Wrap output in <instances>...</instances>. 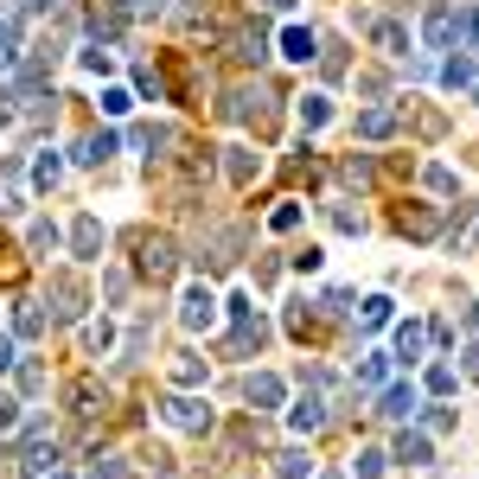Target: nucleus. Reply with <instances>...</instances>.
Listing matches in <instances>:
<instances>
[{"label": "nucleus", "mask_w": 479, "mask_h": 479, "mask_svg": "<svg viewBox=\"0 0 479 479\" xmlns=\"http://www.w3.org/2000/svg\"><path fill=\"white\" fill-rule=\"evenodd\" d=\"M326 115H332V109H326V96H307V103H301V128H307V134H313V128H326Z\"/></svg>", "instance_id": "obj_19"}, {"label": "nucleus", "mask_w": 479, "mask_h": 479, "mask_svg": "<svg viewBox=\"0 0 479 479\" xmlns=\"http://www.w3.org/2000/svg\"><path fill=\"white\" fill-rule=\"evenodd\" d=\"M396 460H409V466H429V435H422V429H402Z\"/></svg>", "instance_id": "obj_9"}, {"label": "nucleus", "mask_w": 479, "mask_h": 479, "mask_svg": "<svg viewBox=\"0 0 479 479\" xmlns=\"http://www.w3.org/2000/svg\"><path fill=\"white\" fill-rule=\"evenodd\" d=\"M262 7H276V14H288V7H294V0H262Z\"/></svg>", "instance_id": "obj_35"}, {"label": "nucleus", "mask_w": 479, "mask_h": 479, "mask_svg": "<svg viewBox=\"0 0 479 479\" xmlns=\"http://www.w3.org/2000/svg\"><path fill=\"white\" fill-rule=\"evenodd\" d=\"M14 326H20V332L32 339V332H45V313H39L32 301H20V313H14Z\"/></svg>", "instance_id": "obj_21"}, {"label": "nucleus", "mask_w": 479, "mask_h": 479, "mask_svg": "<svg viewBox=\"0 0 479 479\" xmlns=\"http://www.w3.org/2000/svg\"><path fill=\"white\" fill-rule=\"evenodd\" d=\"M422 39H429L435 51H447L454 39H466V7H435L429 26H422Z\"/></svg>", "instance_id": "obj_1"}, {"label": "nucleus", "mask_w": 479, "mask_h": 479, "mask_svg": "<svg viewBox=\"0 0 479 479\" xmlns=\"http://www.w3.org/2000/svg\"><path fill=\"white\" fill-rule=\"evenodd\" d=\"M71 409H77V416H96V384H77L71 390Z\"/></svg>", "instance_id": "obj_24"}, {"label": "nucleus", "mask_w": 479, "mask_h": 479, "mask_svg": "<svg viewBox=\"0 0 479 479\" xmlns=\"http://www.w3.org/2000/svg\"><path fill=\"white\" fill-rule=\"evenodd\" d=\"M26 243H32V249H58V224H45V218H39V224L26 230Z\"/></svg>", "instance_id": "obj_23"}, {"label": "nucleus", "mask_w": 479, "mask_h": 479, "mask_svg": "<svg viewBox=\"0 0 479 479\" xmlns=\"http://www.w3.org/2000/svg\"><path fill=\"white\" fill-rule=\"evenodd\" d=\"M288 422H294V435H313V429L326 422V409H320V402L307 396V402H294V409H288Z\"/></svg>", "instance_id": "obj_14"}, {"label": "nucleus", "mask_w": 479, "mask_h": 479, "mask_svg": "<svg viewBox=\"0 0 479 479\" xmlns=\"http://www.w3.org/2000/svg\"><path fill=\"white\" fill-rule=\"evenodd\" d=\"M429 390H435V396H454V371L435 365V371H429Z\"/></svg>", "instance_id": "obj_26"}, {"label": "nucleus", "mask_w": 479, "mask_h": 479, "mask_svg": "<svg viewBox=\"0 0 479 479\" xmlns=\"http://www.w3.org/2000/svg\"><path fill=\"white\" fill-rule=\"evenodd\" d=\"M384 320H390V301H384V294H371V301L358 307V326H384Z\"/></svg>", "instance_id": "obj_20"}, {"label": "nucleus", "mask_w": 479, "mask_h": 479, "mask_svg": "<svg viewBox=\"0 0 479 479\" xmlns=\"http://www.w3.org/2000/svg\"><path fill=\"white\" fill-rule=\"evenodd\" d=\"M14 365H20V358H14V339L0 332V371H14Z\"/></svg>", "instance_id": "obj_32"}, {"label": "nucleus", "mask_w": 479, "mask_h": 479, "mask_svg": "<svg viewBox=\"0 0 479 479\" xmlns=\"http://www.w3.org/2000/svg\"><path fill=\"white\" fill-rule=\"evenodd\" d=\"M243 396H249L256 409H276V402H282V377H268V371H256V377L243 384Z\"/></svg>", "instance_id": "obj_5"}, {"label": "nucleus", "mask_w": 479, "mask_h": 479, "mask_svg": "<svg viewBox=\"0 0 479 479\" xmlns=\"http://www.w3.org/2000/svg\"><path fill=\"white\" fill-rule=\"evenodd\" d=\"M14 51H20V26L7 20V26H0V71H7V64H14Z\"/></svg>", "instance_id": "obj_22"}, {"label": "nucleus", "mask_w": 479, "mask_h": 479, "mask_svg": "<svg viewBox=\"0 0 479 479\" xmlns=\"http://www.w3.org/2000/svg\"><path fill=\"white\" fill-rule=\"evenodd\" d=\"M384 377H390V358H384V352H365V358H358V384H365V390H377Z\"/></svg>", "instance_id": "obj_16"}, {"label": "nucleus", "mask_w": 479, "mask_h": 479, "mask_svg": "<svg viewBox=\"0 0 479 479\" xmlns=\"http://www.w3.org/2000/svg\"><path fill=\"white\" fill-rule=\"evenodd\" d=\"M466 320H473V326H479V307H466Z\"/></svg>", "instance_id": "obj_36"}, {"label": "nucleus", "mask_w": 479, "mask_h": 479, "mask_svg": "<svg viewBox=\"0 0 479 479\" xmlns=\"http://www.w3.org/2000/svg\"><path fill=\"white\" fill-rule=\"evenodd\" d=\"M377 416L409 422V416H416V390H409V384H390V390H384V402H377Z\"/></svg>", "instance_id": "obj_4"}, {"label": "nucleus", "mask_w": 479, "mask_h": 479, "mask_svg": "<svg viewBox=\"0 0 479 479\" xmlns=\"http://www.w3.org/2000/svg\"><path fill=\"white\" fill-rule=\"evenodd\" d=\"M109 154H115V134H109V128H103V134H90V141H84V148H77V167H103V160H109Z\"/></svg>", "instance_id": "obj_10"}, {"label": "nucleus", "mask_w": 479, "mask_h": 479, "mask_svg": "<svg viewBox=\"0 0 479 479\" xmlns=\"http://www.w3.org/2000/svg\"><path fill=\"white\" fill-rule=\"evenodd\" d=\"M256 173V154L249 148H230V179H249Z\"/></svg>", "instance_id": "obj_25"}, {"label": "nucleus", "mask_w": 479, "mask_h": 479, "mask_svg": "<svg viewBox=\"0 0 479 479\" xmlns=\"http://www.w3.org/2000/svg\"><path fill=\"white\" fill-rule=\"evenodd\" d=\"M473 103H479V90H473Z\"/></svg>", "instance_id": "obj_37"}, {"label": "nucleus", "mask_w": 479, "mask_h": 479, "mask_svg": "<svg viewBox=\"0 0 479 479\" xmlns=\"http://www.w3.org/2000/svg\"><path fill=\"white\" fill-rule=\"evenodd\" d=\"M160 416H167L173 429H212V409H204L198 396H167V402H160Z\"/></svg>", "instance_id": "obj_2"}, {"label": "nucleus", "mask_w": 479, "mask_h": 479, "mask_svg": "<svg viewBox=\"0 0 479 479\" xmlns=\"http://www.w3.org/2000/svg\"><path fill=\"white\" fill-rule=\"evenodd\" d=\"M466 377L479 384V346H466Z\"/></svg>", "instance_id": "obj_33"}, {"label": "nucleus", "mask_w": 479, "mask_h": 479, "mask_svg": "<svg viewBox=\"0 0 479 479\" xmlns=\"http://www.w3.org/2000/svg\"><path fill=\"white\" fill-rule=\"evenodd\" d=\"M179 320H185L192 332H198V326H212V320H218V294L204 288V282H198V288H185V307H179Z\"/></svg>", "instance_id": "obj_3"}, {"label": "nucleus", "mask_w": 479, "mask_h": 479, "mask_svg": "<svg viewBox=\"0 0 479 479\" xmlns=\"http://www.w3.org/2000/svg\"><path fill=\"white\" fill-rule=\"evenodd\" d=\"M90 479H122V460H109V454H96V466H90Z\"/></svg>", "instance_id": "obj_27"}, {"label": "nucleus", "mask_w": 479, "mask_h": 479, "mask_svg": "<svg viewBox=\"0 0 479 479\" xmlns=\"http://www.w3.org/2000/svg\"><path fill=\"white\" fill-rule=\"evenodd\" d=\"M71 249H77V256H96V249H103V224H96V218H77V224H71Z\"/></svg>", "instance_id": "obj_8"}, {"label": "nucleus", "mask_w": 479, "mask_h": 479, "mask_svg": "<svg viewBox=\"0 0 479 479\" xmlns=\"http://www.w3.org/2000/svg\"><path fill=\"white\" fill-rule=\"evenodd\" d=\"M276 479H313V460L301 447H288V454H276Z\"/></svg>", "instance_id": "obj_13"}, {"label": "nucleus", "mask_w": 479, "mask_h": 479, "mask_svg": "<svg viewBox=\"0 0 479 479\" xmlns=\"http://www.w3.org/2000/svg\"><path fill=\"white\" fill-rule=\"evenodd\" d=\"M173 377H179V384H198V377H204V365H198V358H179V371H173Z\"/></svg>", "instance_id": "obj_31"}, {"label": "nucleus", "mask_w": 479, "mask_h": 479, "mask_svg": "<svg viewBox=\"0 0 479 479\" xmlns=\"http://www.w3.org/2000/svg\"><path fill=\"white\" fill-rule=\"evenodd\" d=\"M384 460H390L384 447H365V454L352 460V479H384Z\"/></svg>", "instance_id": "obj_18"}, {"label": "nucleus", "mask_w": 479, "mask_h": 479, "mask_svg": "<svg viewBox=\"0 0 479 479\" xmlns=\"http://www.w3.org/2000/svg\"><path fill=\"white\" fill-rule=\"evenodd\" d=\"M371 39H377V45H384L390 58H402V51H409V32H402L396 20H377V26H371Z\"/></svg>", "instance_id": "obj_12"}, {"label": "nucleus", "mask_w": 479, "mask_h": 479, "mask_svg": "<svg viewBox=\"0 0 479 479\" xmlns=\"http://www.w3.org/2000/svg\"><path fill=\"white\" fill-rule=\"evenodd\" d=\"M390 128H396V109H365V115H358V134H365V141H384Z\"/></svg>", "instance_id": "obj_11"}, {"label": "nucleus", "mask_w": 479, "mask_h": 479, "mask_svg": "<svg viewBox=\"0 0 479 479\" xmlns=\"http://www.w3.org/2000/svg\"><path fill=\"white\" fill-rule=\"evenodd\" d=\"M51 479H64V473H51Z\"/></svg>", "instance_id": "obj_38"}, {"label": "nucleus", "mask_w": 479, "mask_h": 479, "mask_svg": "<svg viewBox=\"0 0 479 479\" xmlns=\"http://www.w3.org/2000/svg\"><path fill=\"white\" fill-rule=\"evenodd\" d=\"M141 268H148V276H173V249L154 237V243H141Z\"/></svg>", "instance_id": "obj_15"}, {"label": "nucleus", "mask_w": 479, "mask_h": 479, "mask_svg": "<svg viewBox=\"0 0 479 479\" xmlns=\"http://www.w3.org/2000/svg\"><path fill=\"white\" fill-rule=\"evenodd\" d=\"M429 185H435V192H454V185H460V179H454V173H447V167H429Z\"/></svg>", "instance_id": "obj_30"}, {"label": "nucleus", "mask_w": 479, "mask_h": 479, "mask_svg": "<svg viewBox=\"0 0 479 479\" xmlns=\"http://www.w3.org/2000/svg\"><path fill=\"white\" fill-rule=\"evenodd\" d=\"M422 346H429V332H422L416 320L396 326V358H402V365H416V358H422Z\"/></svg>", "instance_id": "obj_7"}, {"label": "nucleus", "mask_w": 479, "mask_h": 479, "mask_svg": "<svg viewBox=\"0 0 479 479\" xmlns=\"http://www.w3.org/2000/svg\"><path fill=\"white\" fill-rule=\"evenodd\" d=\"M134 14H160V0H134Z\"/></svg>", "instance_id": "obj_34"}, {"label": "nucleus", "mask_w": 479, "mask_h": 479, "mask_svg": "<svg viewBox=\"0 0 479 479\" xmlns=\"http://www.w3.org/2000/svg\"><path fill=\"white\" fill-rule=\"evenodd\" d=\"M58 179H64V160H58V154H39V167H32V185H39V192H51Z\"/></svg>", "instance_id": "obj_17"}, {"label": "nucleus", "mask_w": 479, "mask_h": 479, "mask_svg": "<svg viewBox=\"0 0 479 479\" xmlns=\"http://www.w3.org/2000/svg\"><path fill=\"white\" fill-rule=\"evenodd\" d=\"M282 58H294V64H307V58H320V45H313V32H307V26H288V32H282Z\"/></svg>", "instance_id": "obj_6"}, {"label": "nucleus", "mask_w": 479, "mask_h": 479, "mask_svg": "<svg viewBox=\"0 0 479 479\" xmlns=\"http://www.w3.org/2000/svg\"><path fill=\"white\" fill-rule=\"evenodd\" d=\"M14 422H20V402H14V396H0V435H7Z\"/></svg>", "instance_id": "obj_28"}, {"label": "nucleus", "mask_w": 479, "mask_h": 479, "mask_svg": "<svg viewBox=\"0 0 479 479\" xmlns=\"http://www.w3.org/2000/svg\"><path fill=\"white\" fill-rule=\"evenodd\" d=\"M103 109L109 115H128V90H103Z\"/></svg>", "instance_id": "obj_29"}]
</instances>
